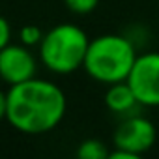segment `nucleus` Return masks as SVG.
<instances>
[{"label": "nucleus", "instance_id": "nucleus-1", "mask_svg": "<svg viewBox=\"0 0 159 159\" xmlns=\"http://www.w3.org/2000/svg\"><path fill=\"white\" fill-rule=\"evenodd\" d=\"M66 114V96L51 81L28 79L6 92V120L26 135L54 129Z\"/></svg>", "mask_w": 159, "mask_h": 159}, {"label": "nucleus", "instance_id": "nucleus-2", "mask_svg": "<svg viewBox=\"0 0 159 159\" xmlns=\"http://www.w3.org/2000/svg\"><path fill=\"white\" fill-rule=\"evenodd\" d=\"M137 52L133 43L118 34H103L90 39L83 67L98 83L114 84L125 81Z\"/></svg>", "mask_w": 159, "mask_h": 159}, {"label": "nucleus", "instance_id": "nucleus-3", "mask_svg": "<svg viewBox=\"0 0 159 159\" xmlns=\"http://www.w3.org/2000/svg\"><path fill=\"white\" fill-rule=\"evenodd\" d=\"M88 43L90 39L83 28L62 23L43 34L39 41L41 64L58 75L73 73L83 67Z\"/></svg>", "mask_w": 159, "mask_h": 159}, {"label": "nucleus", "instance_id": "nucleus-4", "mask_svg": "<svg viewBox=\"0 0 159 159\" xmlns=\"http://www.w3.org/2000/svg\"><path fill=\"white\" fill-rule=\"evenodd\" d=\"M125 81L131 86L139 105L159 107V52L137 56Z\"/></svg>", "mask_w": 159, "mask_h": 159}, {"label": "nucleus", "instance_id": "nucleus-5", "mask_svg": "<svg viewBox=\"0 0 159 159\" xmlns=\"http://www.w3.org/2000/svg\"><path fill=\"white\" fill-rule=\"evenodd\" d=\"M157 139V131L155 125L142 116H129L125 118L114 131V148L125 150L131 155H135L137 159L148 152Z\"/></svg>", "mask_w": 159, "mask_h": 159}, {"label": "nucleus", "instance_id": "nucleus-6", "mask_svg": "<svg viewBox=\"0 0 159 159\" xmlns=\"http://www.w3.org/2000/svg\"><path fill=\"white\" fill-rule=\"evenodd\" d=\"M36 58L26 45H6L0 49V79L10 86L36 77Z\"/></svg>", "mask_w": 159, "mask_h": 159}, {"label": "nucleus", "instance_id": "nucleus-7", "mask_svg": "<svg viewBox=\"0 0 159 159\" xmlns=\"http://www.w3.org/2000/svg\"><path fill=\"white\" fill-rule=\"evenodd\" d=\"M105 105L109 107V111L124 114L127 111H131L135 105H139L131 86L127 84V81H120L114 84H109V90L105 94Z\"/></svg>", "mask_w": 159, "mask_h": 159}, {"label": "nucleus", "instance_id": "nucleus-8", "mask_svg": "<svg viewBox=\"0 0 159 159\" xmlns=\"http://www.w3.org/2000/svg\"><path fill=\"white\" fill-rule=\"evenodd\" d=\"M79 159H109V150L98 139H86L77 148Z\"/></svg>", "mask_w": 159, "mask_h": 159}, {"label": "nucleus", "instance_id": "nucleus-9", "mask_svg": "<svg viewBox=\"0 0 159 159\" xmlns=\"http://www.w3.org/2000/svg\"><path fill=\"white\" fill-rule=\"evenodd\" d=\"M64 4L77 15H86L98 8L99 0H64Z\"/></svg>", "mask_w": 159, "mask_h": 159}, {"label": "nucleus", "instance_id": "nucleus-10", "mask_svg": "<svg viewBox=\"0 0 159 159\" xmlns=\"http://www.w3.org/2000/svg\"><path fill=\"white\" fill-rule=\"evenodd\" d=\"M19 36H21L23 45H26V47L39 45V41L43 39V32H41L36 25H26V26H23Z\"/></svg>", "mask_w": 159, "mask_h": 159}, {"label": "nucleus", "instance_id": "nucleus-11", "mask_svg": "<svg viewBox=\"0 0 159 159\" xmlns=\"http://www.w3.org/2000/svg\"><path fill=\"white\" fill-rule=\"evenodd\" d=\"M10 39H11V26L2 15H0V49L10 45Z\"/></svg>", "mask_w": 159, "mask_h": 159}, {"label": "nucleus", "instance_id": "nucleus-12", "mask_svg": "<svg viewBox=\"0 0 159 159\" xmlns=\"http://www.w3.org/2000/svg\"><path fill=\"white\" fill-rule=\"evenodd\" d=\"M6 118V94L0 90V120Z\"/></svg>", "mask_w": 159, "mask_h": 159}]
</instances>
